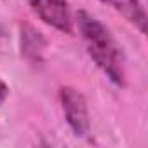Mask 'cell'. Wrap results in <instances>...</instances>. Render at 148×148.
Segmentation results:
<instances>
[{
    "instance_id": "2",
    "label": "cell",
    "mask_w": 148,
    "mask_h": 148,
    "mask_svg": "<svg viewBox=\"0 0 148 148\" xmlns=\"http://www.w3.org/2000/svg\"><path fill=\"white\" fill-rule=\"evenodd\" d=\"M59 101L63 106L66 124L70 125L73 134L79 138H86L91 129V119L84 94L75 87L64 86L59 89Z\"/></svg>"
},
{
    "instance_id": "3",
    "label": "cell",
    "mask_w": 148,
    "mask_h": 148,
    "mask_svg": "<svg viewBox=\"0 0 148 148\" xmlns=\"http://www.w3.org/2000/svg\"><path fill=\"white\" fill-rule=\"evenodd\" d=\"M32 11L49 26L61 33L73 32V16L66 0H26Z\"/></svg>"
},
{
    "instance_id": "6",
    "label": "cell",
    "mask_w": 148,
    "mask_h": 148,
    "mask_svg": "<svg viewBox=\"0 0 148 148\" xmlns=\"http://www.w3.org/2000/svg\"><path fill=\"white\" fill-rule=\"evenodd\" d=\"M7 96H9V86H7L2 79H0V106L5 103Z\"/></svg>"
},
{
    "instance_id": "5",
    "label": "cell",
    "mask_w": 148,
    "mask_h": 148,
    "mask_svg": "<svg viewBox=\"0 0 148 148\" xmlns=\"http://www.w3.org/2000/svg\"><path fill=\"white\" fill-rule=\"evenodd\" d=\"M108 4H112L115 7V11L119 14H122L132 26H136L143 35L146 33V12L145 7L139 0H108Z\"/></svg>"
},
{
    "instance_id": "7",
    "label": "cell",
    "mask_w": 148,
    "mask_h": 148,
    "mask_svg": "<svg viewBox=\"0 0 148 148\" xmlns=\"http://www.w3.org/2000/svg\"><path fill=\"white\" fill-rule=\"evenodd\" d=\"M2 35H4V28H2V26H0V37H2Z\"/></svg>"
},
{
    "instance_id": "8",
    "label": "cell",
    "mask_w": 148,
    "mask_h": 148,
    "mask_svg": "<svg viewBox=\"0 0 148 148\" xmlns=\"http://www.w3.org/2000/svg\"><path fill=\"white\" fill-rule=\"evenodd\" d=\"M101 2H108V0H101Z\"/></svg>"
},
{
    "instance_id": "1",
    "label": "cell",
    "mask_w": 148,
    "mask_h": 148,
    "mask_svg": "<svg viewBox=\"0 0 148 148\" xmlns=\"http://www.w3.org/2000/svg\"><path fill=\"white\" fill-rule=\"evenodd\" d=\"M79 32L86 42V49L94 64L115 86H125L124 54L117 45L112 32L87 11H79L75 16Z\"/></svg>"
},
{
    "instance_id": "4",
    "label": "cell",
    "mask_w": 148,
    "mask_h": 148,
    "mask_svg": "<svg viewBox=\"0 0 148 148\" xmlns=\"http://www.w3.org/2000/svg\"><path fill=\"white\" fill-rule=\"evenodd\" d=\"M19 45H21V56L26 61L33 64H40L44 61L47 40L37 28H33L28 23H23L19 26Z\"/></svg>"
}]
</instances>
